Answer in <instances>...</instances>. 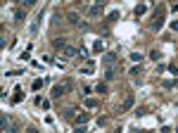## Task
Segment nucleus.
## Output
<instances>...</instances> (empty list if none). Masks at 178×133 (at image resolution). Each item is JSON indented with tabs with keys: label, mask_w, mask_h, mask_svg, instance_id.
Instances as JSON below:
<instances>
[{
	"label": "nucleus",
	"mask_w": 178,
	"mask_h": 133,
	"mask_svg": "<svg viewBox=\"0 0 178 133\" xmlns=\"http://www.w3.org/2000/svg\"><path fill=\"white\" fill-rule=\"evenodd\" d=\"M176 133H178V126H176Z\"/></svg>",
	"instance_id": "nucleus-29"
},
{
	"label": "nucleus",
	"mask_w": 178,
	"mask_h": 133,
	"mask_svg": "<svg viewBox=\"0 0 178 133\" xmlns=\"http://www.w3.org/2000/svg\"><path fill=\"white\" fill-rule=\"evenodd\" d=\"M171 29H173V31H178V21H173V24H171Z\"/></svg>",
	"instance_id": "nucleus-28"
},
{
	"label": "nucleus",
	"mask_w": 178,
	"mask_h": 133,
	"mask_svg": "<svg viewBox=\"0 0 178 133\" xmlns=\"http://www.w3.org/2000/svg\"><path fill=\"white\" fill-rule=\"evenodd\" d=\"M43 17H45V12H40V14L33 19V24H31V36H36L38 33V29H40V21H43Z\"/></svg>",
	"instance_id": "nucleus-2"
},
{
	"label": "nucleus",
	"mask_w": 178,
	"mask_h": 133,
	"mask_svg": "<svg viewBox=\"0 0 178 133\" xmlns=\"http://www.w3.org/2000/svg\"><path fill=\"white\" fill-rule=\"evenodd\" d=\"M95 91L100 93V95H105V93H107V86H105V83H97V86H95Z\"/></svg>",
	"instance_id": "nucleus-18"
},
{
	"label": "nucleus",
	"mask_w": 178,
	"mask_h": 133,
	"mask_svg": "<svg viewBox=\"0 0 178 133\" xmlns=\"http://www.w3.org/2000/svg\"><path fill=\"white\" fill-rule=\"evenodd\" d=\"M67 88H69V86H64V83H59V86H55L52 91H50V95H52L55 100H57V97H62V95H64V91H67Z\"/></svg>",
	"instance_id": "nucleus-1"
},
{
	"label": "nucleus",
	"mask_w": 178,
	"mask_h": 133,
	"mask_svg": "<svg viewBox=\"0 0 178 133\" xmlns=\"http://www.w3.org/2000/svg\"><path fill=\"white\" fill-rule=\"evenodd\" d=\"M52 43H55V48H67V43H64V41H62V38H55V41H52Z\"/></svg>",
	"instance_id": "nucleus-21"
},
{
	"label": "nucleus",
	"mask_w": 178,
	"mask_h": 133,
	"mask_svg": "<svg viewBox=\"0 0 178 133\" xmlns=\"http://www.w3.org/2000/svg\"><path fill=\"white\" fill-rule=\"evenodd\" d=\"M135 117H138V119L145 117V109H143V107H138V109H135Z\"/></svg>",
	"instance_id": "nucleus-24"
},
{
	"label": "nucleus",
	"mask_w": 178,
	"mask_h": 133,
	"mask_svg": "<svg viewBox=\"0 0 178 133\" xmlns=\"http://www.w3.org/2000/svg\"><path fill=\"white\" fill-rule=\"evenodd\" d=\"M26 133H38V131H36L33 126H29V128H26Z\"/></svg>",
	"instance_id": "nucleus-27"
},
{
	"label": "nucleus",
	"mask_w": 178,
	"mask_h": 133,
	"mask_svg": "<svg viewBox=\"0 0 178 133\" xmlns=\"http://www.w3.org/2000/svg\"><path fill=\"white\" fill-rule=\"evenodd\" d=\"M86 121H88V114H86V112H83V114H78V117L74 119V124H76V126H86Z\"/></svg>",
	"instance_id": "nucleus-7"
},
{
	"label": "nucleus",
	"mask_w": 178,
	"mask_h": 133,
	"mask_svg": "<svg viewBox=\"0 0 178 133\" xmlns=\"http://www.w3.org/2000/svg\"><path fill=\"white\" fill-rule=\"evenodd\" d=\"M140 59H143L140 53H131V62H140Z\"/></svg>",
	"instance_id": "nucleus-23"
},
{
	"label": "nucleus",
	"mask_w": 178,
	"mask_h": 133,
	"mask_svg": "<svg viewBox=\"0 0 178 133\" xmlns=\"http://www.w3.org/2000/svg\"><path fill=\"white\" fill-rule=\"evenodd\" d=\"M43 83H48V76H45V79H36V81H33V91H40Z\"/></svg>",
	"instance_id": "nucleus-12"
},
{
	"label": "nucleus",
	"mask_w": 178,
	"mask_h": 133,
	"mask_svg": "<svg viewBox=\"0 0 178 133\" xmlns=\"http://www.w3.org/2000/svg\"><path fill=\"white\" fill-rule=\"evenodd\" d=\"M116 67H109V69L107 71H105V79H107V81H112V79H116Z\"/></svg>",
	"instance_id": "nucleus-8"
},
{
	"label": "nucleus",
	"mask_w": 178,
	"mask_h": 133,
	"mask_svg": "<svg viewBox=\"0 0 178 133\" xmlns=\"http://www.w3.org/2000/svg\"><path fill=\"white\" fill-rule=\"evenodd\" d=\"M102 62H105V64H116V55H114V53H107V55L102 57Z\"/></svg>",
	"instance_id": "nucleus-9"
},
{
	"label": "nucleus",
	"mask_w": 178,
	"mask_h": 133,
	"mask_svg": "<svg viewBox=\"0 0 178 133\" xmlns=\"http://www.w3.org/2000/svg\"><path fill=\"white\" fill-rule=\"evenodd\" d=\"M83 74H93V71H95V62H93V59H88V62L86 64H83Z\"/></svg>",
	"instance_id": "nucleus-5"
},
{
	"label": "nucleus",
	"mask_w": 178,
	"mask_h": 133,
	"mask_svg": "<svg viewBox=\"0 0 178 133\" xmlns=\"http://www.w3.org/2000/svg\"><path fill=\"white\" fill-rule=\"evenodd\" d=\"M100 12H102V3H97V5L88 7V14H90V17H97V14H100Z\"/></svg>",
	"instance_id": "nucleus-4"
},
{
	"label": "nucleus",
	"mask_w": 178,
	"mask_h": 133,
	"mask_svg": "<svg viewBox=\"0 0 178 133\" xmlns=\"http://www.w3.org/2000/svg\"><path fill=\"white\" fill-rule=\"evenodd\" d=\"M145 12H147V5H138L135 7V17H143Z\"/></svg>",
	"instance_id": "nucleus-15"
},
{
	"label": "nucleus",
	"mask_w": 178,
	"mask_h": 133,
	"mask_svg": "<svg viewBox=\"0 0 178 133\" xmlns=\"http://www.w3.org/2000/svg\"><path fill=\"white\" fill-rule=\"evenodd\" d=\"M133 102H135V97L133 95H128L124 100V105H121V112H126V109H131V107H133Z\"/></svg>",
	"instance_id": "nucleus-6"
},
{
	"label": "nucleus",
	"mask_w": 178,
	"mask_h": 133,
	"mask_svg": "<svg viewBox=\"0 0 178 133\" xmlns=\"http://www.w3.org/2000/svg\"><path fill=\"white\" fill-rule=\"evenodd\" d=\"M74 133H86V126H76V131Z\"/></svg>",
	"instance_id": "nucleus-26"
},
{
	"label": "nucleus",
	"mask_w": 178,
	"mask_h": 133,
	"mask_svg": "<svg viewBox=\"0 0 178 133\" xmlns=\"http://www.w3.org/2000/svg\"><path fill=\"white\" fill-rule=\"evenodd\" d=\"M19 100H22V88L17 86V88H14V97H12V102H19Z\"/></svg>",
	"instance_id": "nucleus-16"
},
{
	"label": "nucleus",
	"mask_w": 178,
	"mask_h": 133,
	"mask_svg": "<svg viewBox=\"0 0 178 133\" xmlns=\"http://www.w3.org/2000/svg\"><path fill=\"white\" fill-rule=\"evenodd\" d=\"M152 26H154L157 31H159V29L164 26V12H159V10H157V14H154V24H152Z\"/></svg>",
	"instance_id": "nucleus-3"
},
{
	"label": "nucleus",
	"mask_w": 178,
	"mask_h": 133,
	"mask_svg": "<svg viewBox=\"0 0 178 133\" xmlns=\"http://www.w3.org/2000/svg\"><path fill=\"white\" fill-rule=\"evenodd\" d=\"M0 126H3V133H5L7 128L12 126V124H10V117H7V114H3V119H0Z\"/></svg>",
	"instance_id": "nucleus-10"
},
{
	"label": "nucleus",
	"mask_w": 178,
	"mask_h": 133,
	"mask_svg": "<svg viewBox=\"0 0 178 133\" xmlns=\"http://www.w3.org/2000/svg\"><path fill=\"white\" fill-rule=\"evenodd\" d=\"M14 21H17V24H19V21H24V10H19V7L14 10Z\"/></svg>",
	"instance_id": "nucleus-14"
},
{
	"label": "nucleus",
	"mask_w": 178,
	"mask_h": 133,
	"mask_svg": "<svg viewBox=\"0 0 178 133\" xmlns=\"http://www.w3.org/2000/svg\"><path fill=\"white\" fill-rule=\"evenodd\" d=\"M86 107H90V109H93V107H97V100H95V97H88V100H86Z\"/></svg>",
	"instance_id": "nucleus-22"
},
{
	"label": "nucleus",
	"mask_w": 178,
	"mask_h": 133,
	"mask_svg": "<svg viewBox=\"0 0 178 133\" xmlns=\"http://www.w3.org/2000/svg\"><path fill=\"white\" fill-rule=\"evenodd\" d=\"M69 24H81V17L76 12H69Z\"/></svg>",
	"instance_id": "nucleus-13"
},
{
	"label": "nucleus",
	"mask_w": 178,
	"mask_h": 133,
	"mask_svg": "<svg viewBox=\"0 0 178 133\" xmlns=\"http://www.w3.org/2000/svg\"><path fill=\"white\" fill-rule=\"evenodd\" d=\"M64 55H67V57H76V55H78V50H76L74 45H67V48H64Z\"/></svg>",
	"instance_id": "nucleus-11"
},
{
	"label": "nucleus",
	"mask_w": 178,
	"mask_h": 133,
	"mask_svg": "<svg viewBox=\"0 0 178 133\" xmlns=\"http://www.w3.org/2000/svg\"><path fill=\"white\" fill-rule=\"evenodd\" d=\"M169 71H171V74H178V64H169Z\"/></svg>",
	"instance_id": "nucleus-25"
},
{
	"label": "nucleus",
	"mask_w": 178,
	"mask_h": 133,
	"mask_svg": "<svg viewBox=\"0 0 178 133\" xmlns=\"http://www.w3.org/2000/svg\"><path fill=\"white\" fill-rule=\"evenodd\" d=\"M102 48H105L102 41H95V43H93V50H95V53H102Z\"/></svg>",
	"instance_id": "nucleus-17"
},
{
	"label": "nucleus",
	"mask_w": 178,
	"mask_h": 133,
	"mask_svg": "<svg viewBox=\"0 0 178 133\" xmlns=\"http://www.w3.org/2000/svg\"><path fill=\"white\" fill-rule=\"evenodd\" d=\"M159 57H162L159 50H152V53H150V59H154V62H159Z\"/></svg>",
	"instance_id": "nucleus-19"
},
{
	"label": "nucleus",
	"mask_w": 178,
	"mask_h": 133,
	"mask_svg": "<svg viewBox=\"0 0 178 133\" xmlns=\"http://www.w3.org/2000/svg\"><path fill=\"white\" fill-rule=\"evenodd\" d=\"M71 114H74L71 109H62V112H59V117H62V119H71Z\"/></svg>",
	"instance_id": "nucleus-20"
}]
</instances>
